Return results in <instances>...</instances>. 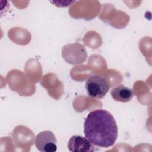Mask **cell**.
Here are the masks:
<instances>
[{"label": "cell", "mask_w": 152, "mask_h": 152, "mask_svg": "<svg viewBox=\"0 0 152 152\" xmlns=\"http://www.w3.org/2000/svg\"><path fill=\"white\" fill-rule=\"evenodd\" d=\"M84 134L94 145L108 148L118 138V126L112 115L104 109L90 112L84 124Z\"/></svg>", "instance_id": "1"}, {"label": "cell", "mask_w": 152, "mask_h": 152, "mask_svg": "<svg viewBox=\"0 0 152 152\" xmlns=\"http://www.w3.org/2000/svg\"><path fill=\"white\" fill-rule=\"evenodd\" d=\"M85 87L88 95L97 99L104 97L110 88L108 82L97 74L90 75L86 81Z\"/></svg>", "instance_id": "2"}, {"label": "cell", "mask_w": 152, "mask_h": 152, "mask_svg": "<svg viewBox=\"0 0 152 152\" xmlns=\"http://www.w3.org/2000/svg\"><path fill=\"white\" fill-rule=\"evenodd\" d=\"M57 141L54 134L48 130L39 133L35 138L36 148L42 152H55L57 150Z\"/></svg>", "instance_id": "3"}, {"label": "cell", "mask_w": 152, "mask_h": 152, "mask_svg": "<svg viewBox=\"0 0 152 152\" xmlns=\"http://www.w3.org/2000/svg\"><path fill=\"white\" fill-rule=\"evenodd\" d=\"M68 148L70 151H94V145L86 137L80 135H73L68 143Z\"/></svg>", "instance_id": "4"}, {"label": "cell", "mask_w": 152, "mask_h": 152, "mask_svg": "<svg viewBox=\"0 0 152 152\" xmlns=\"http://www.w3.org/2000/svg\"><path fill=\"white\" fill-rule=\"evenodd\" d=\"M110 94L115 100L126 103L132 99L134 94L132 89L121 84L113 88Z\"/></svg>", "instance_id": "5"}]
</instances>
